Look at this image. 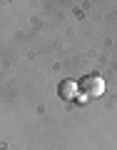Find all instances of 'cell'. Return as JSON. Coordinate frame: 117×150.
I'll list each match as a JSON object with an SVG mask.
<instances>
[{"instance_id":"obj_2","label":"cell","mask_w":117,"mask_h":150,"mask_svg":"<svg viewBox=\"0 0 117 150\" xmlns=\"http://www.w3.org/2000/svg\"><path fill=\"white\" fill-rule=\"evenodd\" d=\"M57 95L62 98L65 103L80 100V85H77V80H70V78L60 80V85H57Z\"/></svg>"},{"instance_id":"obj_1","label":"cell","mask_w":117,"mask_h":150,"mask_svg":"<svg viewBox=\"0 0 117 150\" xmlns=\"http://www.w3.org/2000/svg\"><path fill=\"white\" fill-rule=\"evenodd\" d=\"M77 85H80V95L85 98H100L102 93H105V80H102L97 73H90V75H82L80 80H77Z\"/></svg>"}]
</instances>
